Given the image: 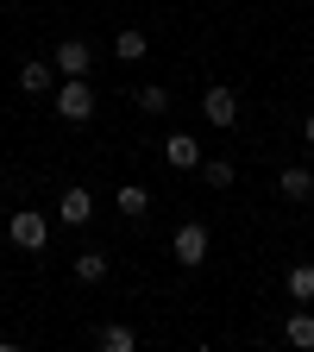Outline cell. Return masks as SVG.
<instances>
[{"label": "cell", "mask_w": 314, "mask_h": 352, "mask_svg": "<svg viewBox=\"0 0 314 352\" xmlns=\"http://www.w3.org/2000/svg\"><path fill=\"white\" fill-rule=\"evenodd\" d=\"M7 239H13L19 252H44V239H51V220H44V208H19V214L7 220Z\"/></svg>", "instance_id": "2"}, {"label": "cell", "mask_w": 314, "mask_h": 352, "mask_svg": "<svg viewBox=\"0 0 314 352\" xmlns=\"http://www.w3.org/2000/svg\"><path fill=\"white\" fill-rule=\"evenodd\" d=\"M51 63H57V76H88V69H95V44H88V38H63L51 51Z\"/></svg>", "instance_id": "4"}, {"label": "cell", "mask_w": 314, "mask_h": 352, "mask_svg": "<svg viewBox=\"0 0 314 352\" xmlns=\"http://www.w3.org/2000/svg\"><path fill=\"white\" fill-rule=\"evenodd\" d=\"M51 107H57V120L88 126L95 120V82L88 76H63V88H51Z\"/></svg>", "instance_id": "1"}, {"label": "cell", "mask_w": 314, "mask_h": 352, "mask_svg": "<svg viewBox=\"0 0 314 352\" xmlns=\"http://www.w3.org/2000/svg\"><path fill=\"white\" fill-rule=\"evenodd\" d=\"M145 51H151V38H145V32H139V25H126V32H120V38H113V57H120V63H139V57H145Z\"/></svg>", "instance_id": "12"}, {"label": "cell", "mask_w": 314, "mask_h": 352, "mask_svg": "<svg viewBox=\"0 0 314 352\" xmlns=\"http://www.w3.org/2000/svg\"><path fill=\"white\" fill-rule=\"evenodd\" d=\"M283 340H289V346H302V352H314V315H308V302L283 321Z\"/></svg>", "instance_id": "11"}, {"label": "cell", "mask_w": 314, "mask_h": 352, "mask_svg": "<svg viewBox=\"0 0 314 352\" xmlns=\"http://www.w3.org/2000/svg\"><path fill=\"white\" fill-rule=\"evenodd\" d=\"M170 258L183 264V271H195V264L208 258V227H201V220H183V227L170 233Z\"/></svg>", "instance_id": "3"}, {"label": "cell", "mask_w": 314, "mask_h": 352, "mask_svg": "<svg viewBox=\"0 0 314 352\" xmlns=\"http://www.w3.org/2000/svg\"><path fill=\"white\" fill-rule=\"evenodd\" d=\"M277 189H283V201H308V195H314V170H308V164H289V170L277 176Z\"/></svg>", "instance_id": "9"}, {"label": "cell", "mask_w": 314, "mask_h": 352, "mask_svg": "<svg viewBox=\"0 0 314 352\" xmlns=\"http://www.w3.org/2000/svg\"><path fill=\"white\" fill-rule=\"evenodd\" d=\"M283 289H289V302H314V264H295L283 277Z\"/></svg>", "instance_id": "16"}, {"label": "cell", "mask_w": 314, "mask_h": 352, "mask_svg": "<svg viewBox=\"0 0 314 352\" xmlns=\"http://www.w3.org/2000/svg\"><path fill=\"white\" fill-rule=\"evenodd\" d=\"M69 271H76V283H107V252H95V245H88V252H76V264H69Z\"/></svg>", "instance_id": "10"}, {"label": "cell", "mask_w": 314, "mask_h": 352, "mask_svg": "<svg viewBox=\"0 0 314 352\" xmlns=\"http://www.w3.org/2000/svg\"><path fill=\"white\" fill-rule=\"evenodd\" d=\"M164 164L170 170H201V145L189 139V132H170L164 139Z\"/></svg>", "instance_id": "7"}, {"label": "cell", "mask_w": 314, "mask_h": 352, "mask_svg": "<svg viewBox=\"0 0 314 352\" xmlns=\"http://www.w3.org/2000/svg\"><path fill=\"white\" fill-rule=\"evenodd\" d=\"M201 120H208V126H239V95L214 82L208 95H201Z\"/></svg>", "instance_id": "5"}, {"label": "cell", "mask_w": 314, "mask_h": 352, "mask_svg": "<svg viewBox=\"0 0 314 352\" xmlns=\"http://www.w3.org/2000/svg\"><path fill=\"white\" fill-rule=\"evenodd\" d=\"M95 346H107V352H132V346H139V333L120 327V321H107V327H95Z\"/></svg>", "instance_id": "14"}, {"label": "cell", "mask_w": 314, "mask_h": 352, "mask_svg": "<svg viewBox=\"0 0 314 352\" xmlns=\"http://www.w3.org/2000/svg\"><path fill=\"white\" fill-rule=\"evenodd\" d=\"M113 208H120V214H126V220H139V214H145V208H151V195H145V189H139V183H120V195H113Z\"/></svg>", "instance_id": "15"}, {"label": "cell", "mask_w": 314, "mask_h": 352, "mask_svg": "<svg viewBox=\"0 0 314 352\" xmlns=\"http://www.w3.org/2000/svg\"><path fill=\"white\" fill-rule=\"evenodd\" d=\"M201 183H208V189H233V183H239V170H233L227 157H201Z\"/></svg>", "instance_id": "13"}, {"label": "cell", "mask_w": 314, "mask_h": 352, "mask_svg": "<svg viewBox=\"0 0 314 352\" xmlns=\"http://www.w3.org/2000/svg\"><path fill=\"white\" fill-rule=\"evenodd\" d=\"M57 220H63V227H88V220H95V195H88L82 183H69L57 195Z\"/></svg>", "instance_id": "6"}, {"label": "cell", "mask_w": 314, "mask_h": 352, "mask_svg": "<svg viewBox=\"0 0 314 352\" xmlns=\"http://www.w3.org/2000/svg\"><path fill=\"white\" fill-rule=\"evenodd\" d=\"M51 82H57V63H44V57L19 63V88H25V95H51Z\"/></svg>", "instance_id": "8"}, {"label": "cell", "mask_w": 314, "mask_h": 352, "mask_svg": "<svg viewBox=\"0 0 314 352\" xmlns=\"http://www.w3.org/2000/svg\"><path fill=\"white\" fill-rule=\"evenodd\" d=\"M302 139H308V145H314V113H308V120H302Z\"/></svg>", "instance_id": "18"}, {"label": "cell", "mask_w": 314, "mask_h": 352, "mask_svg": "<svg viewBox=\"0 0 314 352\" xmlns=\"http://www.w3.org/2000/svg\"><path fill=\"white\" fill-rule=\"evenodd\" d=\"M139 107H145L151 120H157V113H170V88H164V82H145V88H139Z\"/></svg>", "instance_id": "17"}]
</instances>
